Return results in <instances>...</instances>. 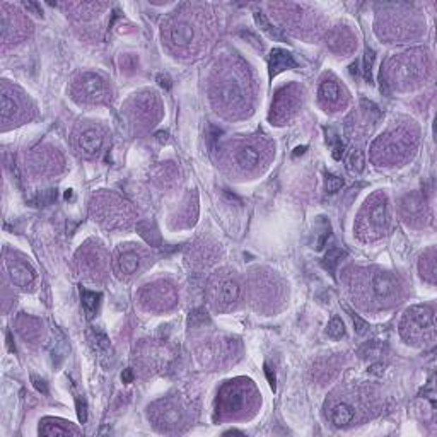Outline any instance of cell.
<instances>
[{"label":"cell","mask_w":437,"mask_h":437,"mask_svg":"<svg viewBox=\"0 0 437 437\" xmlns=\"http://www.w3.org/2000/svg\"><path fill=\"white\" fill-rule=\"evenodd\" d=\"M245 82V75L240 74L236 68H230L229 72H222L218 75V80L214 82L212 87V101L217 111L221 109L228 115H236L248 108V92Z\"/></svg>","instance_id":"6da1fadb"},{"label":"cell","mask_w":437,"mask_h":437,"mask_svg":"<svg viewBox=\"0 0 437 437\" xmlns=\"http://www.w3.org/2000/svg\"><path fill=\"white\" fill-rule=\"evenodd\" d=\"M362 278L359 277L357 285L367 290V297L371 302L378 306H390L398 302L400 295V281L393 273L384 272V270H362Z\"/></svg>","instance_id":"7a4b0ae2"},{"label":"cell","mask_w":437,"mask_h":437,"mask_svg":"<svg viewBox=\"0 0 437 437\" xmlns=\"http://www.w3.org/2000/svg\"><path fill=\"white\" fill-rule=\"evenodd\" d=\"M434 309L431 306H414L405 311L400 333L408 343H422L434 338Z\"/></svg>","instance_id":"3957f363"},{"label":"cell","mask_w":437,"mask_h":437,"mask_svg":"<svg viewBox=\"0 0 437 437\" xmlns=\"http://www.w3.org/2000/svg\"><path fill=\"white\" fill-rule=\"evenodd\" d=\"M414 137L405 130L388 132L372 144V159L376 163L395 164L405 159L415 147Z\"/></svg>","instance_id":"277c9868"},{"label":"cell","mask_w":437,"mask_h":437,"mask_svg":"<svg viewBox=\"0 0 437 437\" xmlns=\"http://www.w3.org/2000/svg\"><path fill=\"white\" fill-rule=\"evenodd\" d=\"M253 400V386L248 379L228 381L217 395V412L224 417H240L246 412L245 407L252 405Z\"/></svg>","instance_id":"5b68a950"},{"label":"cell","mask_w":437,"mask_h":437,"mask_svg":"<svg viewBox=\"0 0 437 437\" xmlns=\"http://www.w3.org/2000/svg\"><path fill=\"white\" fill-rule=\"evenodd\" d=\"M91 212L96 221H99L106 228H128L132 222L130 205L108 193L92 198Z\"/></svg>","instance_id":"8992f818"},{"label":"cell","mask_w":437,"mask_h":437,"mask_svg":"<svg viewBox=\"0 0 437 437\" xmlns=\"http://www.w3.org/2000/svg\"><path fill=\"white\" fill-rule=\"evenodd\" d=\"M390 226V210H388V198L383 193H376L364 205L359 216L357 230L359 234H366V238H379L386 233Z\"/></svg>","instance_id":"52a82bcc"},{"label":"cell","mask_w":437,"mask_h":437,"mask_svg":"<svg viewBox=\"0 0 437 437\" xmlns=\"http://www.w3.org/2000/svg\"><path fill=\"white\" fill-rule=\"evenodd\" d=\"M209 301L216 309L228 311L240 301L241 284L230 272H217L209 282Z\"/></svg>","instance_id":"ba28073f"},{"label":"cell","mask_w":437,"mask_h":437,"mask_svg":"<svg viewBox=\"0 0 437 437\" xmlns=\"http://www.w3.org/2000/svg\"><path fill=\"white\" fill-rule=\"evenodd\" d=\"M426 54L420 51H408L403 54L398 59H395L390 66V75L391 84H398V86H412V84H419L422 79L424 72H426Z\"/></svg>","instance_id":"9c48e42d"},{"label":"cell","mask_w":437,"mask_h":437,"mask_svg":"<svg viewBox=\"0 0 437 437\" xmlns=\"http://www.w3.org/2000/svg\"><path fill=\"white\" fill-rule=\"evenodd\" d=\"M140 304L147 311H156L163 313L176 306L178 293L176 287L168 281H156L152 284H147L140 290Z\"/></svg>","instance_id":"30bf717a"},{"label":"cell","mask_w":437,"mask_h":437,"mask_svg":"<svg viewBox=\"0 0 437 437\" xmlns=\"http://www.w3.org/2000/svg\"><path fill=\"white\" fill-rule=\"evenodd\" d=\"M72 96L77 103L99 104L108 101L109 89L106 80L94 72H84L74 80Z\"/></svg>","instance_id":"8fae6325"},{"label":"cell","mask_w":437,"mask_h":437,"mask_svg":"<svg viewBox=\"0 0 437 437\" xmlns=\"http://www.w3.org/2000/svg\"><path fill=\"white\" fill-rule=\"evenodd\" d=\"M163 36L166 38V43H168L173 50L181 51V54H190V51L193 50V47L198 43L195 24L186 18L173 19V21L164 27Z\"/></svg>","instance_id":"7c38bea8"},{"label":"cell","mask_w":437,"mask_h":437,"mask_svg":"<svg viewBox=\"0 0 437 437\" xmlns=\"http://www.w3.org/2000/svg\"><path fill=\"white\" fill-rule=\"evenodd\" d=\"M299 103H301V94H299L297 87L295 86L282 87L281 91L275 94L270 120L275 121L277 125H284L285 121L297 111Z\"/></svg>","instance_id":"4fadbf2b"},{"label":"cell","mask_w":437,"mask_h":437,"mask_svg":"<svg viewBox=\"0 0 437 437\" xmlns=\"http://www.w3.org/2000/svg\"><path fill=\"white\" fill-rule=\"evenodd\" d=\"M151 417L156 422V426L163 431H171V429L180 427V424H183V410L178 405L175 400H161L156 405H152Z\"/></svg>","instance_id":"5bb4252c"},{"label":"cell","mask_w":437,"mask_h":437,"mask_svg":"<svg viewBox=\"0 0 437 437\" xmlns=\"http://www.w3.org/2000/svg\"><path fill=\"white\" fill-rule=\"evenodd\" d=\"M77 152L82 157H96L104 145V133L99 127H84L75 133Z\"/></svg>","instance_id":"9a60e30c"},{"label":"cell","mask_w":437,"mask_h":437,"mask_svg":"<svg viewBox=\"0 0 437 437\" xmlns=\"http://www.w3.org/2000/svg\"><path fill=\"white\" fill-rule=\"evenodd\" d=\"M77 258H79L80 270H82L84 275H87L89 278L104 277V272H106V258H104L103 250H101L98 245L80 250Z\"/></svg>","instance_id":"2e32d148"},{"label":"cell","mask_w":437,"mask_h":437,"mask_svg":"<svg viewBox=\"0 0 437 437\" xmlns=\"http://www.w3.org/2000/svg\"><path fill=\"white\" fill-rule=\"evenodd\" d=\"M6 269L9 273L12 284L21 287V289H33L36 282V272L24 258L7 257Z\"/></svg>","instance_id":"e0dca14e"},{"label":"cell","mask_w":437,"mask_h":437,"mask_svg":"<svg viewBox=\"0 0 437 437\" xmlns=\"http://www.w3.org/2000/svg\"><path fill=\"white\" fill-rule=\"evenodd\" d=\"M400 210H402V216L408 224L412 226H422L426 224L429 218V207L426 198L419 193H410V195L402 198V204H400Z\"/></svg>","instance_id":"ac0fdd59"},{"label":"cell","mask_w":437,"mask_h":437,"mask_svg":"<svg viewBox=\"0 0 437 437\" xmlns=\"http://www.w3.org/2000/svg\"><path fill=\"white\" fill-rule=\"evenodd\" d=\"M132 118L139 120L142 125H154V121L159 118V103L156 94H140L132 101Z\"/></svg>","instance_id":"d6986e66"},{"label":"cell","mask_w":437,"mask_h":437,"mask_svg":"<svg viewBox=\"0 0 437 437\" xmlns=\"http://www.w3.org/2000/svg\"><path fill=\"white\" fill-rule=\"evenodd\" d=\"M326 419L330 420V424L337 429L349 427L354 424L357 410L350 402L347 400H330L326 403Z\"/></svg>","instance_id":"ffe728a7"},{"label":"cell","mask_w":437,"mask_h":437,"mask_svg":"<svg viewBox=\"0 0 437 437\" xmlns=\"http://www.w3.org/2000/svg\"><path fill=\"white\" fill-rule=\"evenodd\" d=\"M0 113H2L4 123L19 120L24 113V101L23 96L16 94V89L9 84H2V92H0Z\"/></svg>","instance_id":"44dd1931"},{"label":"cell","mask_w":437,"mask_h":437,"mask_svg":"<svg viewBox=\"0 0 437 437\" xmlns=\"http://www.w3.org/2000/svg\"><path fill=\"white\" fill-rule=\"evenodd\" d=\"M142 266V253L135 248L120 250L113 261V270H115L118 278H128L135 275Z\"/></svg>","instance_id":"7402d4cb"},{"label":"cell","mask_w":437,"mask_h":437,"mask_svg":"<svg viewBox=\"0 0 437 437\" xmlns=\"http://www.w3.org/2000/svg\"><path fill=\"white\" fill-rule=\"evenodd\" d=\"M33 166L36 171L42 173V175H56L62 169L63 159L56 152V149H36V152L33 154Z\"/></svg>","instance_id":"603a6c76"},{"label":"cell","mask_w":437,"mask_h":437,"mask_svg":"<svg viewBox=\"0 0 437 437\" xmlns=\"http://www.w3.org/2000/svg\"><path fill=\"white\" fill-rule=\"evenodd\" d=\"M319 103L323 106L330 109V111H337L340 106H343L345 103V92L340 87V84L335 79H323L318 89Z\"/></svg>","instance_id":"cb8c5ba5"},{"label":"cell","mask_w":437,"mask_h":437,"mask_svg":"<svg viewBox=\"0 0 437 437\" xmlns=\"http://www.w3.org/2000/svg\"><path fill=\"white\" fill-rule=\"evenodd\" d=\"M263 152L260 145L257 142H245L238 145L236 152H234V161L240 166L242 171H254L261 166Z\"/></svg>","instance_id":"d4e9b609"},{"label":"cell","mask_w":437,"mask_h":437,"mask_svg":"<svg viewBox=\"0 0 437 437\" xmlns=\"http://www.w3.org/2000/svg\"><path fill=\"white\" fill-rule=\"evenodd\" d=\"M326 44L331 51L340 55H349L355 50L357 43H355V36L347 30L345 26L335 27L326 36Z\"/></svg>","instance_id":"484cf974"},{"label":"cell","mask_w":437,"mask_h":437,"mask_svg":"<svg viewBox=\"0 0 437 437\" xmlns=\"http://www.w3.org/2000/svg\"><path fill=\"white\" fill-rule=\"evenodd\" d=\"M234 345H236L234 340H216L202 352L204 362L221 366L224 361H230V355L234 354Z\"/></svg>","instance_id":"4316f807"},{"label":"cell","mask_w":437,"mask_h":437,"mask_svg":"<svg viewBox=\"0 0 437 437\" xmlns=\"http://www.w3.org/2000/svg\"><path fill=\"white\" fill-rule=\"evenodd\" d=\"M26 27H30V24L24 23L18 12H9L7 6H2V42H7L11 31H14V42L18 43L26 35Z\"/></svg>","instance_id":"83f0119b"},{"label":"cell","mask_w":437,"mask_h":437,"mask_svg":"<svg viewBox=\"0 0 437 437\" xmlns=\"http://www.w3.org/2000/svg\"><path fill=\"white\" fill-rule=\"evenodd\" d=\"M297 67V62H295L294 55L290 51L282 50V48H275L270 54L269 60V68H270V77L278 75L281 72L289 70V68Z\"/></svg>","instance_id":"f1b7e54d"},{"label":"cell","mask_w":437,"mask_h":437,"mask_svg":"<svg viewBox=\"0 0 437 437\" xmlns=\"http://www.w3.org/2000/svg\"><path fill=\"white\" fill-rule=\"evenodd\" d=\"M18 331L21 333V337L30 343H38L42 338V323L33 316H27V314H21L16 321Z\"/></svg>","instance_id":"f546056e"},{"label":"cell","mask_w":437,"mask_h":437,"mask_svg":"<svg viewBox=\"0 0 437 437\" xmlns=\"http://www.w3.org/2000/svg\"><path fill=\"white\" fill-rule=\"evenodd\" d=\"M89 343L98 354L99 361L104 362V359L111 357V345H109V338L106 337L104 331H101L99 328H91L89 330Z\"/></svg>","instance_id":"4dcf8cb0"},{"label":"cell","mask_w":437,"mask_h":437,"mask_svg":"<svg viewBox=\"0 0 437 437\" xmlns=\"http://www.w3.org/2000/svg\"><path fill=\"white\" fill-rule=\"evenodd\" d=\"M101 299L103 295L99 293H92V290L87 289H80V302H82V309L84 314H86L87 319H92L98 313L99 304H101Z\"/></svg>","instance_id":"1f68e13d"},{"label":"cell","mask_w":437,"mask_h":437,"mask_svg":"<svg viewBox=\"0 0 437 437\" xmlns=\"http://www.w3.org/2000/svg\"><path fill=\"white\" fill-rule=\"evenodd\" d=\"M39 434L42 436H68V434H77L75 429L67 427L66 424L60 422V420L54 419H44L39 426Z\"/></svg>","instance_id":"d6a6232c"},{"label":"cell","mask_w":437,"mask_h":437,"mask_svg":"<svg viewBox=\"0 0 437 437\" xmlns=\"http://www.w3.org/2000/svg\"><path fill=\"white\" fill-rule=\"evenodd\" d=\"M419 270L422 278H426L427 282L434 284L436 282V252L434 250H429L427 253L422 254L419 263Z\"/></svg>","instance_id":"836d02e7"},{"label":"cell","mask_w":437,"mask_h":437,"mask_svg":"<svg viewBox=\"0 0 437 437\" xmlns=\"http://www.w3.org/2000/svg\"><path fill=\"white\" fill-rule=\"evenodd\" d=\"M254 21H257L258 26H260V30L265 31V33L269 35L272 39H275V42H284L285 39V35L282 33L278 27H275L273 24L265 18V14H261V12H257V14H254Z\"/></svg>","instance_id":"e575fe53"},{"label":"cell","mask_w":437,"mask_h":437,"mask_svg":"<svg viewBox=\"0 0 437 437\" xmlns=\"http://www.w3.org/2000/svg\"><path fill=\"white\" fill-rule=\"evenodd\" d=\"M326 142L331 145V156H333V159H342L343 152H345V144L342 142V139L335 133L333 128H326Z\"/></svg>","instance_id":"d590c367"},{"label":"cell","mask_w":437,"mask_h":437,"mask_svg":"<svg viewBox=\"0 0 437 437\" xmlns=\"http://www.w3.org/2000/svg\"><path fill=\"white\" fill-rule=\"evenodd\" d=\"M364 166H366V156H364L361 149H354L350 152L349 159H347V168H349V171L359 175V173L364 171Z\"/></svg>","instance_id":"8d00e7d4"},{"label":"cell","mask_w":437,"mask_h":437,"mask_svg":"<svg viewBox=\"0 0 437 437\" xmlns=\"http://www.w3.org/2000/svg\"><path fill=\"white\" fill-rule=\"evenodd\" d=\"M343 257H345V253H343L342 250H338V248L330 250V252L325 254V260H323V266H325V269L331 275H335V272H337L338 263H340V260H342Z\"/></svg>","instance_id":"74e56055"},{"label":"cell","mask_w":437,"mask_h":437,"mask_svg":"<svg viewBox=\"0 0 437 437\" xmlns=\"http://www.w3.org/2000/svg\"><path fill=\"white\" fill-rule=\"evenodd\" d=\"M374 60H376L374 50L367 48L366 54H364V60H362V67H364L362 74H364V79H366L369 84H372V67H374Z\"/></svg>","instance_id":"f35d334b"},{"label":"cell","mask_w":437,"mask_h":437,"mask_svg":"<svg viewBox=\"0 0 437 437\" xmlns=\"http://www.w3.org/2000/svg\"><path fill=\"white\" fill-rule=\"evenodd\" d=\"M326 333H328V337L333 338V340L342 338L343 335H345V325H343L342 319L337 318V316L331 319V321L328 323V326H326Z\"/></svg>","instance_id":"ab89813d"},{"label":"cell","mask_w":437,"mask_h":437,"mask_svg":"<svg viewBox=\"0 0 437 437\" xmlns=\"http://www.w3.org/2000/svg\"><path fill=\"white\" fill-rule=\"evenodd\" d=\"M343 180L337 175H326L325 178V190L328 193H337L343 188Z\"/></svg>","instance_id":"60d3db41"},{"label":"cell","mask_w":437,"mask_h":437,"mask_svg":"<svg viewBox=\"0 0 437 437\" xmlns=\"http://www.w3.org/2000/svg\"><path fill=\"white\" fill-rule=\"evenodd\" d=\"M349 314H350V318H352V321H354V326H355V331H357V335H366L367 331H369V325H367L366 321H364V319L359 316V314H355L354 311H350L349 309Z\"/></svg>","instance_id":"b9f144b4"},{"label":"cell","mask_w":437,"mask_h":437,"mask_svg":"<svg viewBox=\"0 0 437 437\" xmlns=\"http://www.w3.org/2000/svg\"><path fill=\"white\" fill-rule=\"evenodd\" d=\"M75 408H77V417H79L80 424H86L87 420V403L82 396H77L75 398Z\"/></svg>","instance_id":"7bdbcfd3"},{"label":"cell","mask_w":437,"mask_h":437,"mask_svg":"<svg viewBox=\"0 0 437 437\" xmlns=\"http://www.w3.org/2000/svg\"><path fill=\"white\" fill-rule=\"evenodd\" d=\"M55 198H56L55 190H47V192L39 193V195L35 198L33 204H36V205H48V204H50V202H54Z\"/></svg>","instance_id":"ee69618b"},{"label":"cell","mask_w":437,"mask_h":437,"mask_svg":"<svg viewBox=\"0 0 437 437\" xmlns=\"http://www.w3.org/2000/svg\"><path fill=\"white\" fill-rule=\"evenodd\" d=\"M205 321H209V316H207V313H204L202 309L193 311V313L190 314V319H188L190 326H198V323H200V325H204Z\"/></svg>","instance_id":"f6af8a7d"},{"label":"cell","mask_w":437,"mask_h":437,"mask_svg":"<svg viewBox=\"0 0 437 437\" xmlns=\"http://www.w3.org/2000/svg\"><path fill=\"white\" fill-rule=\"evenodd\" d=\"M31 381H33L35 388L39 391V393L48 395V384H47V381H44V379L38 378V376H35V374H33V376H31Z\"/></svg>","instance_id":"bcb514c9"},{"label":"cell","mask_w":437,"mask_h":437,"mask_svg":"<svg viewBox=\"0 0 437 437\" xmlns=\"http://www.w3.org/2000/svg\"><path fill=\"white\" fill-rule=\"evenodd\" d=\"M265 376H266V379H269L270 388L275 391V386H277V378H275V372L272 367H270V364H265Z\"/></svg>","instance_id":"7dc6e473"},{"label":"cell","mask_w":437,"mask_h":437,"mask_svg":"<svg viewBox=\"0 0 437 437\" xmlns=\"http://www.w3.org/2000/svg\"><path fill=\"white\" fill-rule=\"evenodd\" d=\"M157 82H159V86L163 87V89H166V91H169V89H171V79H169L168 75H163V74H159L157 75Z\"/></svg>","instance_id":"c3c4849f"},{"label":"cell","mask_w":437,"mask_h":437,"mask_svg":"<svg viewBox=\"0 0 437 437\" xmlns=\"http://www.w3.org/2000/svg\"><path fill=\"white\" fill-rule=\"evenodd\" d=\"M369 372L374 376H383L384 372V366L383 364H372V366L369 367Z\"/></svg>","instance_id":"681fc988"},{"label":"cell","mask_w":437,"mask_h":437,"mask_svg":"<svg viewBox=\"0 0 437 437\" xmlns=\"http://www.w3.org/2000/svg\"><path fill=\"white\" fill-rule=\"evenodd\" d=\"M121 379H123V383H132L133 381L132 369H125L123 374H121Z\"/></svg>","instance_id":"f907efd6"},{"label":"cell","mask_w":437,"mask_h":437,"mask_svg":"<svg viewBox=\"0 0 437 437\" xmlns=\"http://www.w3.org/2000/svg\"><path fill=\"white\" fill-rule=\"evenodd\" d=\"M168 137H169L168 132H157L156 133V139H157V142H159V144L168 142Z\"/></svg>","instance_id":"816d5d0a"},{"label":"cell","mask_w":437,"mask_h":437,"mask_svg":"<svg viewBox=\"0 0 437 437\" xmlns=\"http://www.w3.org/2000/svg\"><path fill=\"white\" fill-rule=\"evenodd\" d=\"M24 7H26V9L35 11V14H38V16H42V14H43V12L39 11V7L36 6V4H33V2H26V4H24Z\"/></svg>","instance_id":"f5cc1de1"},{"label":"cell","mask_w":437,"mask_h":437,"mask_svg":"<svg viewBox=\"0 0 437 437\" xmlns=\"http://www.w3.org/2000/svg\"><path fill=\"white\" fill-rule=\"evenodd\" d=\"M7 342H9V349L14 352V345H12V337H11V331H7Z\"/></svg>","instance_id":"db71d44e"},{"label":"cell","mask_w":437,"mask_h":437,"mask_svg":"<svg viewBox=\"0 0 437 437\" xmlns=\"http://www.w3.org/2000/svg\"><path fill=\"white\" fill-rule=\"evenodd\" d=\"M304 151H306V147H297V149H295L294 156H299V154H302Z\"/></svg>","instance_id":"11a10c76"},{"label":"cell","mask_w":437,"mask_h":437,"mask_svg":"<svg viewBox=\"0 0 437 437\" xmlns=\"http://www.w3.org/2000/svg\"><path fill=\"white\" fill-rule=\"evenodd\" d=\"M72 197V190H67V193H66V198L68 200V198Z\"/></svg>","instance_id":"9f6ffc18"}]
</instances>
